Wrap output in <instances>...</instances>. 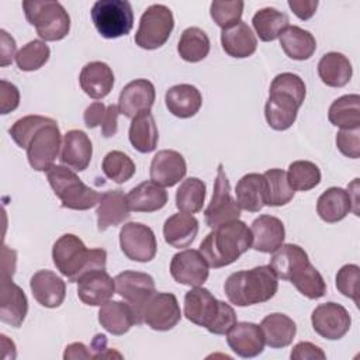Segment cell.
Instances as JSON below:
<instances>
[{
  "mask_svg": "<svg viewBox=\"0 0 360 360\" xmlns=\"http://www.w3.org/2000/svg\"><path fill=\"white\" fill-rule=\"evenodd\" d=\"M105 111H107V107L101 101L91 103L84 110V114H83V120H84L86 127L93 129V128L101 125V122L104 120V115H105Z\"/></svg>",
  "mask_w": 360,
  "mask_h": 360,
  "instance_id": "obj_56",
  "label": "cell"
},
{
  "mask_svg": "<svg viewBox=\"0 0 360 360\" xmlns=\"http://www.w3.org/2000/svg\"><path fill=\"white\" fill-rule=\"evenodd\" d=\"M114 283L117 294L134 308L138 325H141V311L146 301L156 292L153 277L142 271L124 270L115 276Z\"/></svg>",
  "mask_w": 360,
  "mask_h": 360,
  "instance_id": "obj_12",
  "label": "cell"
},
{
  "mask_svg": "<svg viewBox=\"0 0 360 360\" xmlns=\"http://www.w3.org/2000/svg\"><path fill=\"white\" fill-rule=\"evenodd\" d=\"M309 263L307 252L294 243H283L270 259V267L273 269L277 278L288 280L304 266Z\"/></svg>",
  "mask_w": 360,
  "mask_h": 360,
  "instance_id": "obj_35",
  "label": "cell"
},
{
  "mask_svg": "<svg viewBox=\"0 0 360 360\" xmlns=\"http://www.w3.org/2000/svg\"><path fill=\"white\" fill-rule=\"evenodd\" d=\"M198 233V221L191 214H173L165 221L163 236L172 248H188Z\"/></svg>",
  "mask_w": 360,
  "mask_h": 360,
  "instance_id": "obj_33",
  "label": "cell"
},
{
  "mask_svg": "<svg viewBox=\"0 0 360 360\" xmlns=\"http://www.w3.org/2000/svg\"><path fill=\"white\" fill-rule=\"evenodd\" d=\"M0 66L4 68V66H8L11 62H13V58L17 55L15 53V49H17V45H15V41L14 38L6 31V30H0Z\"/></svg>",
  "mask_w": 360,
  "mask_h": 360,
  "instance_id": "obj_55",
  "label": "cell"
},
{
  "mask_svg": "<svg viewBox=\"0 0 360 360\" xmlns=\"http://www.w3.org/2000/svg\"><path fill=\"white\" fill-rule=\"evenodd\" d=\"M187 173V165L183 155L173 149L159 150L149 169L150 180L162 187H173L184 179Z\"/></svg>",
  "mask_w": 360,
  "mask_h": 360,
  "instance_id": "obj_18",
  "label": "cell"
},
{
  "mask_svg": "<svg viewBox=\"0 0 360 360\" xmlns=\"http://www.w3.org/2000/svg\"><path fill=\"white\" fill-rule=\"evenodd\" d=\"M269 91L287 93V94L292 96L301 104L304 103L305 96H307V87H305L304 80L298 75L290 73V72H284V73L277 75L273 79Z\"/></svg>",
  "mask_w": 360,
  "mask_h": 360,
  "instance_id": "obj_50",
  "label": "cell"
},
{
  "mask_svg": "<svg viewBox=\"0 0 360 360\" xmlns=\"http://www.w3.org/2000/svg\"><path fill=\"white\" fill-rule=\"evenodd\" d=\"M131 210L127 202V195L122 190H108L100 194L97 207V229L100 232L108 229L110 226H118L125 219L129 218Z\"/></svg>",
  "mask_w": 360,
  "mask_h": 360,
  "instance_id": "obj_25",
  "label": "cell"
},
{
  "mask_svg": "<svg viewBox=\"0 0 360 360\" xmlns=\"http://www.w3.org/2000/svg\"><path fill=\"white\" fill-rule=\"evenodd\" d=\"M280 45L284 53L294 60H307L316 49L315 37L297 25H288L281 32Z\"/></svg>",
  "mask_w": 360,
  "mask_h": 360,
  "instance_id": "obj_37",
  "label": "cell"
},
{
  "mask_svg": "<svg viewBox=\"0 0 360 360\" xmlns=\"http://www.w3.org/2000/svg\"><path fill=\"white\" fill-rule=\"evenodd\" d=\"M20 104V91L15 84L0 80V112L3 115L14 111Z\"/></svg>",
  "mask_w": 360,
  "mask_h": 360,
  "instance_id": "obj_53",
  "label": "cell"
},
{
  "mask_svg": "<svg viewBox=\"0 0 360 360\" xmlns=\"http://www.w3.org/2000/svg\"><path fill=\"white\" fill-rule=\"evenodd\" d=\"M347 191H349L350 198H352V202H353V212H354L356 215H359V208H357V205H359V198H357V194H359V179H354V180L349 184Z\"/></svg>",
  "mask_w": 360,
  "mask_h": 360,
  "instance_id": "obj_61",
  "label": "cell"
},
{
  "mask_svg": "<svg viewBox=\"0 0 360 360\" xmlns=\"http://www.w3.org/2000/svg\"><path fill=\"white\" fill-rule=\"evenodd\" d=\"M0 321L13 328H20L28 312V300L13 278H1Z\"/></svg>",
  "mask_w": 360,
  "mask_h": 360,
  "instance_id": "obj_20",
  "label": "cell"
},
{
  "mask_svg": "<svg viewBox=\"0 0 360 360\" xmlns=\"http://www.w3.org/2000/svg\"><path fill=\"white\" fill-rule=\"evenodd\" d=\"M287 180L294 191H309L321 183V170L314 162L295 160L288 166Z\"/></svg>",
  "mask_w": 360,
  "mask_h": 360,
  "instance_id": "obj_43",
  "label": "cell"
},
{
  "mask_svg": "<svg viewBox=\"0 0 360 360\" xmlns=\"http://www.w3.org/2000/svg\"><path fill=\"white\" fill-rule=\"evenodd\" d=\"M107 340H105V336L104 335H96L93 342H91V349L96 350L94 353V359H98V357H111V356H117V357H121L120 353H115V352H111L107 349Z\"/></svg>",
  "mask_w": 360,
  "mask_h": 360,
  "instance_id": "obj_60",
  "label": "cell"
},
{
  "mask_svg": "<svg viewBox=\"0 0 360 360\" xmlns=\"http://www.w3.org/2000/svg\"><path fill=\"white\" fill-rule=\"evenodd\" d=\"M165 103L174 117L191 118L194 117L202 104V96L200 90L187 83L172 86L165 94Z\"/></svg>",
  "mask_w": 360,
  "mask_h": 360,
  "instance_id": "obj_27",
  "label": "cell"
},
{
  "mask_svg": "<svg viewBox=\"0 0 360 360\" xmlns=\"http://www.w3.org/2000/svg\"><path fill=\"white\" fill-rule=\"evenodd\" d=\"M30 288L37 302L45 308H58L66 297L65 281L51 270H38L30 280Z\"/></svg>",
  "mask_w": 360,
  "mask_h": 360,
  "instance_id": "obj_23",
  "label": "cell"
},
{
  "mask_svg": "<svg viewBox=\"0 0 360 360\" xmlns=\"http://www.w3.org/2000/svg\"><path fill=\"white\" fill-rule=\"evenodd\" d=\"M290 357L291 360H325L326 354L311 342H300L292 347Z\"/></svg>",
  "mask_w": 360,
  "mask_h": 360,
  "instance_id": "obj_54",
  "label": "cell"
},
{
  "mask_svg": "<svg viewBox=\"0 0 360 360\" xmlns=\"http://www.w3.org/2000/svg\"><path fill=\"white\" fill-rule=\"evenodd\" d=\"M55 120L44 115H25L20 120H17L11 128L8 129V134L11 139L22 149H27L30 141L32 136L48 124H52Z\"/></svg>",
  "mask_w": 360,
  "mask_h": 360,
  "instance_id": "obj_48",
  "label": "cell"
},
{
  "mask_svg": "<svg viewBox=\"0 0 360 360\" xmlns=\"http://www.w3.org/2000/svg\"><path fill=\"white\" fill-rule=\"evenodd\" d=\"M277 280V276L269 264L256 266L250 270L232 273L224 284V291L229 302L236 307L256 305L276 295L278 290Z\"/></svg>",
  "mask_w": 360,
  "mask_h": 360,
  "instance_id": "obj_2",
  "label": "cell"
},
{
  "mask_svg": "<svg viewBox=\"0 0 360 360\" xmlns=\"http://www.w3.org/2000/svg\"><path fill=\"white\" fill-rule=\"evenodd\" d=\"M93 156V145L86 132L70 129L63 135L59 159L62 165L75 172H83L90 165Z\"/></svg>",
  "mask_w": 360,
  "mask_h": 360,
  "instance_id": "obj_21",
  "label": "cell"
},
{
  "mask_svg": "<svg viewBox=\"0 0 360 360\" xmlns=\"http://www.w3.org/2000/svg\"><path fill=\"white\" fill-rule=\"evenodd\" d=\"M359 274H360V267L357 264H345L338 270L336 278H335L338 291L345 297L353 300L356 305H359V297H357Z\"/></svg>",
  "mask_w": 360,
  "mask_h": 360,
  "instance_id": "obj_51",
  "label": "cell"
},
{
  "mask_svg": "<svg viewBox=\"0 0 360 360\" xmlns=\"http://www.w3.org/2000/svg\"><path fill=\"white\" fill-rule=\"evenodd\" d=\"M82 90L94 100H101L110 94L114 86L112 69L100 60L89 62L83 66L79 75Z\"/></svg>",
  "mask_w": 360,
  "mask_h": 360,
  "instance_id": "obj_26",
  "label": "cell"
},
{
  "mask_svg": "<svg viewBox=\"0 0 360 360\" xmlns=\"http://www.w3.org/2000/svg\"><path fill=\"white\" fill-rule=\"evenodd\" d=\"M181 319L179 301L172 292H155L141 311V321L153 330L173 329Z\"/></svg>",
  "mask_w": 360,
  "mask_h": 360,
  "instance_id": "obj_13",
  "label": "cell"
},
{
  "mask_svg": "<svg viewBox=\"0 0 360 360\" xmlns=\"http://www.w3.org/2000/svg\"><path fill=\"white\" fill-rule=\"evenodd\" d=\"M240 217V207L231 194V184L225 174L222 163L218 165L214 181L212 198L204 211L205 224L214 229L222 224L236 221Z\"/></svg>",
  "mask_w": 360,
  "mask_h": 360,
  "instance_id": "obj_9",
  "label": "cell"
},
{
  "mask_svg": "<svg viewBox=\"0 0 360 360\" xmlns=\"http://www.w3.org/2000/svg\"><path fill=\"white\" fill-rule=\"evenodd\" d=\"M288 7L300 20H309L318 7V0H288Z\"/></svg>",
  "mask_w": 360,
  "mask_h": 360,
  "instance_id": "obj_57",
  "label": "cell"
},
{
  "mask_svg": "<svg viewBox=\"0 0 360 360\" xmlns=\"http://www.w3.org/2000/svg\"><path fill=\"white\" fill-rule=\"evenodd\" d=\"M62 141L56 121L41 128L32 136L25 149L30 166L37 172H48L59 156Z\"/></svg>",
  "mask_w": 360,
  "mask_h": 360,
  "instance_id": "obj_10",
  "label": "cell"
},
{
  "mask_svg": "<svg viewBox=\"0 0 360 360\" xmlns=\"http://www.w3.org/2000/svg\"><path fill=\"white\" fill-rule=\"evenodd\" d=\"M121 252L134 262L148 263L156 256L158 242L153 231L141 222H128L120 231Z\"/></svg>",
  "mask_w": 360,
  "mask_h": 360,
  "instance_id": "obj_11",
  "label": "cell"
},
{
  "mask_svg": "<svg viewBox=\"0 0 360 360\" xmlns=\"http://www.w3.org/2000/svg\"><path fill=\"white\" fill-rule=\"evenodd\" d=\"M115 292V283L105 269L84 273L77 280V297L90 307H101Z\"/></svg>",
  "mask_w": 360,
  "mask_h": 360,
  "instance_id": "obj_17",
  "label": "cell"
},
{
  "mask_svg": "<svg viewBox=\"0 0 360 360\" xmlns=\"http://www.w3.org/2000/svg\"><path fill=\"white\" fill-rule=\"evenodd\" d=\"M350 211H353L350 194L342 187H329L316 201V212L328 224L342 221Z\"/></svg>",
  "mask_w": 360,
  "mask_h": 360,
  "instance_id": "obj_32",
  "label": "cell"
},
{
  "mask_svg": "<svg viewBox=\"0 0 360 360\" xmlns=\"http://www.w3.org/2000/svg\"><path fill=\"white\" fill-rule=\"evenodd\" d=\"M90 14L96 30L107 39L129 34L134 25L132 6L127 0H98L93 4Z\"/></svg>",
  "mask_w": 360,
  "mask_h": 360,
  "instance_id": "obj_7",
  "label": "cell"
},
{
  "mask_svg": "<svg viewBox=\"0 0 360 360\" xmlns=\"http://www.w3.org/2000/svg\"><path fill=\"white\" fill-rule=\"evenodd\" d=\"M205 183L198 177L186 179L176 191V207L180 212L195 214L202 210L205 201Z\"/></svg>",
  "mask_w": 360,
  "mask_h": 360,
  "instance_id": "obj_42",
  "label": "cell"
},
{
  "mask_svg": "<svg viewBox=\"0 0 360 360\" xmlns=\"http://www.w3.org/2000/svg\"><path fill=\"white\" fill-rule=\"evenodd\" d=\"M128 136L134 149L141 153H149L156 149L159 141V131L150 111L138 114L132 118Z\"/></svg>",
  "mask_w": 360,
  "mask_h": 360,
  "instance_id": "obj_38",
  "label": "cell"
},
{
  "mask_svg": "<svg viewBox=\"0 0 360 360\" xmlns=\"http://www.w3.org/2000/svg\"><path fill=\"white\" fill-rule=\"evenodd\" d=\"M266 345L271 349H281L291 345L297 333L295 322L281 312H273L266 315L260 322Z\"/></svg>",
  "mask_w": 360,
  "mask_h": 360,
  "instance_id": "obj_34",
  "label": "cell"
},
{
  "mask_svg": "<svg viewBox=\"0 0 360 360\" xmlns=\"http://www.w3.org/2000/svg\"><path fill=\"white\" fill-rule=\"evenodd\" d=\"M127 202L131 211L155 212L167 202V191L152 180L142 181L127 194Z\"/></svg>",
  "mask_w": 360,
  "mask_h": 360,
  "instance_id": "obj_31",
  "label": "cell"
},
{
  "mask_svg": "<svg viewBox=\"0 0 360 360\" xmlns=\"http://www.w3.org/2000/svg\"><path fill=\"white\" fill-rule=\"evenodd\" d=\"M120 108L118 105L115 104H110L107 107V111H105V115H104V120L101 122V134L104 138H111L117 134V129H118V125H117V118L120 115Z\"/></svg>",
  "mask_w": 360,
  "mask_h": 360,
  "instance_id": "obj_58",
  "label": "cell"
},
{
  "mask_svg": "<svg viewBox=\"0 0 360 360\" xmlns=\"http://www.w3.org/2000/svg\"><path fill=\"white\" fill-rule=\"evenodd\" d=\"M252 231L243 221H231L214 228L200 243V252L212 269L236 262L252 248Z\"/></svg>",
  "mask_w": 360,
  "mask_h": 360,
  "instance_id": "obj_1",
  "label": "cell"
},
{
  "mask_svg": "<svg viewBox=\"0 0 360 360\" xmlns=\"http://www.w3.org/2000/svg\"><path fill=\"white\" fill-rule=\"evenodd\" d=\"M210 38L198 27H188L181 32L177 44V52L186 62L195 63L205 59L210 53Z\"/></svg>",
  "mask_w": 360,
  "mask_h": 360,
  "instance_id": "obj_41",
  "label": "cell"
},
{
  "mask_svg": "<svg viewBox=\"0 0 360 360\" xmlns=\"http://www.w3.org/2000/svg\"><path fill=\"white\" fill-rule=\"evenodd\" d=\"M252 25L260 41L271 42L288 27V15L274 7H264L255 13Z\"/></svg>",
  "mask_w": 360,
  "mask_h": 360,
  "instance_id": "obj_39",
  "label": "cell"
},
{
  "mask_svg": "<svg viewBox=\"0 0 360 360\" xmlns=\"http://www.w3.org/2000/svg\"><path fill=\"white\" fill-rule=\"evenodd\" d=\"M52 259L55 267L69 283H77L84 273L105 269L107 252L101 248L87 249L79 236L65 233L53 243Z\"/></svg>",
  "mask_w": 360,
  "mask_h": 360,
  "instance_id": "obj_3",
  "label": "cell"
},
{
  "mask_svg": "<svg viewBox=\"0 0 360 360\" xmlns=\"http://www.w3.org/2000/svg\"><path fill=\"white\" fill-rule=\"evenodd\" d=\"M51 56V49L42 39H34L25 44L15 55V63L22 72H34L42 68Z\"/></svg>",
  "mask_w": 360,
  "mask_h": 360,
  "instance_id": "obj_47",
  "label": "cell"
},
{
  "mask_svg": "<svg viewBox=\"0 0 360 360\" xmlns=\"http://www.w3.org/2000/svg\"><path fill=\"white\" fill-rule=\"evenodd\" d=\"M252 248L262 253H273L283 243L285 238L284 224L280 218L273 215H259L252 222Z\"/></svg>",
  "mask_w": 360,
  "mask_h": 360,
  "instance_id": "obj_24",
  "label": "cell"
},
{
  "mask_svg": "<svg viewBox=\"0 0 360 360\" xmlns=\"http://www.w3.org/2000/svg\"><path fill=\"white\" fill-rule=\"evenodd\" d=\"M314 330L328 340L342 339L350 329L352 318L347 309L338 302L319 304L311 315Z\"/></svg>",
  "mask_w": 360,
  "mask_h": 360,
  "instance_id": "obj_14",
  "label": "cell"
},
{
  "mask_svg": "<svg viewBox=\"0 0 360 360\" xmlns=\"http://www.w3.org/2000/svg\"><path fill=\"white\" fill-rule=\"evenodd\" d=\"M170 274L179 284L198 287L210 276V266L200 250L184 249L170 260Z\"/></svg>",
  "mask_w": 360,
  "mask_h": 360,
  "instance_id": "obj_15",
  "label": "cell"
},
{
  "mask_svg": "<svg viewBox=\"0 0 360 360\" xmlns=\"http://www.w3.org/2000/svg\"><path fill=\"white\" fill-rule=\"evenodd\" d=\"M100 325L111 335L121 336L134 325H138L136 314L128 302L107 301L98 309Z\"/></svg>",
  "mask_w": 360,
  "mask_h": 360,
  "instance_id": "obj_28",
  "label": "cell"
},
{
  "mask_svg": "<svg viewBox=\"0 0 360 360\" xmlns=\"http://www.w3.org/2000/svg\"><path fill=\"white\" fill-rule=\"evenodd\" d=\"M236 202L240 210L249 212H259L267 205V187L266 179L259 173H248L236 183Z\"/></svg>",
  "mask_w": 360,
  "mask_h": 360,
  "instance_id": "obj_29",
  "label": "cell"
},
{
  "mask_svg": "<svg viewBox=\"0 0 360 360\" xmlns=\"http://www.w3.org/2000/svg\"><path fill=\"white\" fill-rule=\"evenodd\" d=\"M65 360H77V359H94L91 352L86 347L84 343L82 342H75L66 346L65 353H63Z\"/></svg>",
  "mask_w": 360,
  "mask_h": 360,
  "instance_id": "obj_59",
  "label": "cell"
},
{
  "mask_svg": "<svg viewBox=\"0 0 360 360\" xmlns=\"http://www.w3.org/2000/svg\"><path fill=\"white\" fill-rule=\"evenodd\" d=\"M328 118L340 129L360 128V96L345 94L336 98L329 107Z\"/></svg>",
  "mask_w": 360,
  "mask_h": 360,
  "instance_id": "obj_40",
  "label": "cell"
},
{
  "mask_svg": "<svg viewBox=\"0 0 360 360\" xmlns=\"http://www.w3.org/2000/svg\"><path fill=\"white\" fill-rule=\"evenodd\" d=\"M101 169L105 177L117 184L128 181L136 172L134 160L121 150L108 152L103 159Z\"/></svg>",
  "mask_w": 360,
  "mask_h": 360,
  "instance_id": "obj_46",
  "label": "cell"
},
{
  "mask_svg": "<svg viewBox=\"0 0 360 360\" xmlns=\"http://www.w3.org/2000/svg\"><path fill=\"white\" fill-rule=\"evenodd\" d=\"M302 104L292 96L283 91H269L264 105V117L274 131L288 129L297 120L298 110Z\"/></svg>",
  "mask_w": 360,
  "mask_h": 360,
  "instance_id": "obj_22",
  "label": "cell"
},
{
  "mask_svg": "<svg viewBox=\"0 0 360 360\" xmlns=\"http://www.w3.org/2000/svg\"><path fill=\"white\" fill-rule=\"evenodd\" d=\"M290 283H292L294 287L309 300H318L326 294V283L311 262L298 270L290 278Z\"/></svg>",
  "mask_w": 360,
  "mask_h": 360,
  "instance_id": "obj_45",
  "label": "cell"
},
{
  "mask_svg": "<svg viewBox=\"0 0 360 360\" xmlns=\"http://www.w3.org/2000/svg\"><path fill=\"white\" fill-rule=\"evenodd\" d=\"M221 45L226 55L236 59H243L256 52L257 39L252 28L240 20L238 24L222 30Z\"/></svg>",
  "mask_w": 360,
  "mask_h": 360,
  "instance_id": "obj_30",
  "label": "cell"
},
{
  "mask_svg": "<svg viewBox=\"0 0 360 360\" xmlns=\"http://www.w3.org/2000/svg\"><path fill=\"white\" fill-rule=\"evenodd\" d=\"M184 316L214 335H226L236 323L233 308L217 300L210 290L198 285L184 295Z\"/></svg>",
  "mask_w": 360,
  "mask_h": 360,
  "instance_id": "obj_4",
  "label": "cell"
},
{
  "mask_svg": "<svg viewBox=\"0 0 360 360\" xmlns=\"http://www.w3.org/2000/svg\"><path fill=\"white\" fill-rule=\"evenodd\" d=\"M318 75L329 87L346 86L353 75L350 60L340 52H328L318 62Z\"/></svg>",
  "mask_w": 360,
  "mask_h": 360,
  "instance_id": "obj_36",
  "label": "cell"
},
{
  "mask_svg": "<svg viewBox=\"0 0 360 360\" xmlns=\"http://www.w3.org/2000/svg\"><path fill=\"white\" fill-rule=\"evenodd\" d=\"M336 146L345 156L350 159L360 158V128L340 129L336 134Z\"/></svg>",
  "mask_w": 360,
  "mask_h": 360,
  "instance_id": "obj_52",
  "label": "cell"
},
{
  "mask_svg": "<svg viewBox=\"0 0 360 360\" xmlns=\"http://www.w3.org/2000/svg\"><path fill=\"white\" fill-rule=\"evenodd\" d=\"M243 7L242 0H214L210 6V14L219 28L226 30L240 21Z\"/></svg>",
  "mask_w": 360,
  "mask_h": 360,
  "instance_id": "obj_49",
  "label": "cell"
},
{
  "mask_svg": "<svg viewBox=\"0 0 360 360\" xmlns=\"http://www.w3.org/2000/svg\"><path fill=\"white\" fill-rule=\"evenodd\" d=\"M263 176L267 187V205L283 207L294 198L295 191L288 184L287 172L283 169H269Z\"/></svg>",
  "mask_w": 360,
  "mask_h": 360,
  "instance_id": "obj_44",
  "label": "cell"
},
{
  "mask_svg": "<svg viewBox=\"0 0 360 360\" xmlns=\"http://www.w3.org/2000/svg\"><path fill=\"white\" fill-rule=\"evenodd\" d=\"M156 98L155 86L146 79H135L129 82L120 93L118 108L127 118H134L138 114L150 111Z\"/></svg>",
  "mask_w": 360,
  "mask_h": 360,
  "instance_id": "obj_16",
  "label": "cell"
},
{
  "mask_svg": "<svg viewBox=\"0 0 360 360\" xmlns=\"http://www.w3.org/2000/svg\"><path fill=\"white\" fill-rule=\"evenodd\" d=\"M228 346L243 359H252L263 353L264 336L259 325L253 322H236L226 333Z\"/></svg>",
  "mask_w": 360,
  "mask_h": 360,
  "instance_id": "obj_19",
  "label": "cell"
},
{
  "mask_svg": "<svg viewBox=\"0 0 360 360\" xmlns=\"http://www.w3.org/2000/svg\"><path fill=\"white\" fill-rule=\"evenodd\" d=\"M46 179L63 208L86 211L98 204L100 194L86 186L75 170L65 165H53L46 172Z\"/></svg>",
  "mask_w": 360,
  "mask_h": 360,
  "instance_id": "obj_5",
  "label": "cell"
},
{
  "mask_svg": "<svg viewBox=\"0 0 360 360\" xmlns=\"http://www.w3.org/2000/svg\"><path fill=\"white\" fill-rule=\"evenodd\" d=\"M174 28L172 10L165 4L149 6L139 20L135 44L142 49H158L163 46Z\"/></svg>",
  "mask_w": 360,
  "mask_h": 360,
  "instance_id": "obj_8",
  "label": "cell"
},
{
  "mask_svg": "<svg viewBox=\"0 0 360 360\" xmlns=\"http://www.w3.org/2000/svg\"><path fill=\"white\" fill-rule=\"evenodd\" d=\"M27 21L44 41H60L70 31V17L59 1H22Z\"/></svg>",
  "mask_w": 360,
  "mask_h": 360,
  "instance_id": "obj_6",
  "label": "cell"
}]
</instances>
